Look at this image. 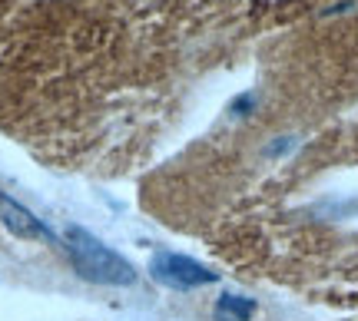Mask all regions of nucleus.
<instances>
[{"label":"nucleus","mask_w":358,"mask_h":321,"mask_svg":"<svg viewBox=\"0 0 358 321\" xmlns=\"http://www.w3.org/2000/svg\"><path fill=\"white\" fill-rule=\"evenodd\" d=\"M256 106V93H245V96H236L232 100V106H229V113H236V116H249V110Z\"/></svg>","instance_id":"obj_5"},{"label":"nucleus","mask_w":358,"mask_h":321,"mask_svg":"<svg viewBox=\"0 0 358 321\" xmlns=\"http://www.w3.org/2000/svg\"><path fill=\"white\" fill-rule=\"evenodd\" d=\"M150 271L156 282L169 285V288H203V285L219 282V275L213 269H206L203 262H196L189 255L179 252H159L150 258Z\"/></svg>","instance_id":"obj_2"},{"label":"nucleus","mask_w":358,"mask_h":321,"mask_svg":"<svg viewBox=\"0 0 358 321\" xmlns=\"http://www.w3.org/2000/svg\"><path fill=\"white\" fill-rule=\"evenodd\" d=\"M64 248L73 269L96 285H113V288H129L136 285V269L129 265L123 255H116L110 245H103L96 235H90L80 225H66L64 229Z\"/></svg>","instance_id":"obj_1"},{"label":"nucleus","mask_w":358,"mask_h":321,"mask_svg":"<svg viewBox=\"0 0 358 321\" xmlns=\"http://www.w3.org/2000/svg\"><path fill=\"white\" fill-rule=\"evenodd\" d=\"M0 225L17 239H27V242H53V232L7 193H0Z\"/></svg>","instance_id":"obj_3"},{"label":"nucleus","mask_w":358,"mask_h":321,"mask_svg":"<svg viewBox=\"0 0 358 321\" xmlns=\"http://www.w3.org/2000/svg\"><path fill=\"white\" fill-rule=\"evenodd\" d=\"M252 315H256V301L245 295H222L216 301L219 321H249Z\"/></svg>","instance_id":"obj_4"}]
</instances>
